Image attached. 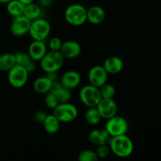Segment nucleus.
Here are the masks:
<instances>
[{"label": "nucleus", "instance_id": "nucleus-1", "mask_svg": "<svg viewBox=\"0 0 161 161\" xmlns=\"http://www.w3.org/2000/svg\"><path fill=\"white\" fill-rule=\"evenodd\" d=\"M108 146L111 152L120 158H127L134 152V143L127 134L111 137Z\"/></svg>", "mask_w": 161, "mask_h": 161}, {"label": "nucleus", "instance_id": "nucleus-2", "mask_svg": "<svg viewBox=\"0 0 161 161\" xmlns=\"http://www.w3.org/2000/svg\"><path fill=\"white\" fill-rule=\"evenodd\" d=\"M86 11L87 9L83 5L78 3L71 4L64 11V19L72 26H81L87 21Z\"/></svg>", "mask_w": 161, "mask_h": 161}, {"label": "nucleus", "instance_id": "nucleus-3", "mask_svg": "<svg viewBox=\"0 0 161 161\" xmlns=\"http://www.w3.org/2000/svg\"><path fill=\"white\" fill-rule=\"evenodd\" d=\"M64 58L60 51L47 52L43 58L39 61V65L44 72H58L63 67Z\"/></svg>", "mask_w": 161, "mask_h": 161}, {"label": "nucleus", "instance_id": "nucleus-4", "mask_svg": "<svg viewBox=\"0 0 161 161\" xmlns=\"http://www.w3.org/2000/svg\"><path fill=\"white\" fill-rule=\"evenodd\" d=\"M51 31V25L48 20L39 18L32 20L28 34L33 40L45 41Z\"/></svg>", "mask_w": 161, "mask_h": 161}, {"label": "nucleus", "instance_id": "nucleus-5", "mask_svg": "<svg viewBox=\"0 0 161 161\" xmlns=\"http://www.w3.org/2000/svg\"><path fill=\"white\" fill-rule=\"evenodd\" d=\"M80 99L86 107H96L102 99L100 90L98 87L89 84L80 89Z\"/></svg>", "mask_w": 161, "mask_h": 161}, {"label": "nucleus", "instance_id": "nucleus-6", "mask_svg": "<svg viewBox=\"0 0 161 161\" xmlns=\"http://www.w3.org/2000/svg\"><path fill=\"white\" fill-rule=\"evenodd\" d=\"M53 114L61 123H70L75 120L78 116V109L70 102L59 103L53 109Z\"/></svg>", "mask_w": 161, "mask_h": 161}, {"label": "nucleus", "instance_id": "nucleus-7", "mask_svg": "<svg viewBox=\"0 0 161 161\" xmlns=\"http://www.w3.org/2000/svg\"><path fill=\"white\" fill-rule=\"evenodd\" d=\"M28 75H29V73L25 68L18 64H15L8 72V82L11 86L20 89L26 85Z\"/></svg>", "mask_w": 161, "mask_h": 161}, {"label": "nucleus", "instance_id": "nucleus-8", "mask_svg": "<svg viewBox=\"0 0 161 161\" xmlns=\"http://www.w3.org/2000/svg\"><path fill=\"white\" fill-rule=\"evenodd\" d=\"M105 128L111 137L118 136L127 134L128 130V124L125 118L116 115L107 119Z\"/></svg>", "mask_w": 161, "mask_h": 161}, {"label": "nucleus", "instance_id": "nucleus-9", "mask_svg": "<svg viewBox=\"0 0 161 161\" xmlns=\"http://www.w3.org/2000/svg\"><path fill=\"white\" fill-rule=\"evenodd\" d=\"M108 76V72H106L103 65L93 66L89 70L87 75L90 84L98 88L107 83Z\"/></svg>", "mask_w": 161, "mask_h": 161}, {"label": "nucleus", "instance_id": "nucleus-10", "mask_svg": "<svg viewBox=\"0 0 161 161\" xmlns=\"http://www.w3.org/2000/svg\"><path fill=\"white\" fill-rule=\"evenodd\" d=\"M31 21L24 15L13 17L10 25V31L14 36L21 37L28 34Z\"/></svg>", "mask_w": 161, "mask_h": 161}, {"label": "nucleus", "instance_id": "nucleus-11", "mask_svg": "<svg viewBox=\"0 0 161 161\" xmlns=\"http://www.w3.org/2000/svg\"><path fill=\"white\" fill-rule=\"evenodd\" d=\"M96 108L103 119L107 120L117 115L118 105L113 98H102Z\"/></svg>", "mask_w": 161, "mask_h": 161}, {"label": "nucleus", "instance_id": "nucleus-12", "mask_svg": "<svg viewBox=\"0 0 161 161\" xmlns=\"http://www.w3.org/2000/svg\"><path fill=\"white\" fill-rule=\"evenodd\" d=\"M82 51L81 45L74 40H68L62 42L60 52L64 59H73L80 55Z\"/></svg>", "mask_w": 161, "mask_h": 161}, {"label": "nucleus", "instance_id": "nucleus-13", "mask_svg": "<svg viewBox=\"0 0 161 161\" xmlns=\"http://www.w3.org/2000/svg\"><path fill=\"white\" fill-rule=\"evenodd\" d=\"M81 80L82 78L80 72L75 70H69L61 75V78L59 81L64 87L72 91L78 87L81 83Z\"/></svg>", "mask_w": 161, "mask_h": 161}, {"label": "nucleus", "instance_id": "nucleus-14", "mask_svg": "<svg viewBox=\"0 0 161 161\" xmlns=\"http://www.w3.org/2000/svg\"><path fill=\"white\" fill-rule=\"evenodd\" d=\"M47 52V45L44 41L33 40L28 46V53L35 61H40Z\"/></svg>", "mask_w": 161, "mask_h": 161}, {"label": "nucleus", "instance_id": "nucleus-15", "mask_svg": "<svg viewBox=\"0 0 161 161\" xmlns=\"http://www.w3.org/2000/svg\"><path fill=\"white\" fill-rule=\"evenodd\" d=\"M49 92H51L54 94L57 98L59 101V103H65L70 102L72 98V92L71 90L64 87L59 80L53 82L51 89Z\"/></svg>", "mask_w": 161, "mask_h": 161}, {"label": "nucleus", "instance_id": "nucleus-16", "mask_svg": "<svg viewBox=\"0 0 161 161\" xmlns=\"http://www.w3.org/2000/svg\"><path fill=\"white\" fill-rule=\"evenodd\" d=\"M110 138H111V136L105 130V128L94 129V130H91L88 135L89 142L95 146L108 144Z\"/></svg>", "mask_w": 161, "mask_h": 161}, {"label": "nucleus", "instance_id": "nucleus-17", "mask_svg": "<svg viewBox=\"0 0 161 161\" xmlns=\"http://www.w3.org/2000/svg\"><path fill=\"white\" fill-rule=\"evenodd\" d=\"M124 61L117 56H110L105 60L103 67L108 75H116L122 72L124 69Z\"/></svg>", "mask_w": 161, "mask_h": 161}, {"label": "nucleus", "instance_id": "nucleus-18", "mask_svg": "<svg viewBox=\"0 0 161 161\" xmlns=\"http://www.w3.org/2000/svg\"><path fill=\"white\" fill-rule=\"evenodd\" d=\"M105 17H106L105 10L102 6H93L86 11L87 21L92 25H100L105 20Z\"/></svg>", "mask_w": 161, "mask_h": 161}, {"label": "nucleus", "instance_id": "nucleus-19", "mask_svg": "<svg viewBox=\"0 0 161 161\" xmlns=\"http://www.w3.org/2000/svg\"><path fill=\"white\" fill-rule=\"evenodd\" d=\"M53 81L47 75L39 76L33 82V90L39 94H46L51 89Z\"/></svg>", "mask_w": 161, "mask_h": 161}, {"label": "nucleus", "instance_id": "nucleus-20", "mask_svg": "<svg viewBox=\"0 0 161 161\" xmlns=\"http://www.w3.org/2000/svg\"><path fill=\"white\" fill-rule=\"evenodd\" d=\"M14 55H15L16 64H18V65L25 68L29 74L36 70V64H35L36 61L31 59L28 52L27 53L18 52Z\"/></svg>", "mask_w": 161, "mask_h": 161}, {"label": "nucleus", "instance_id": "nucleus-21", "mask_svg": "<svg viewBox=\"0 0 161 161\" xmlns=\"http://www.w3.org/2000/svg\"><path fill=\"white\" fill-rule=\"evenodd\" d=\"M44 130L47 133L53 135L58 132L61 127V122L59 119L52 113V114L47 115L45 120L42 123Z\"/></svg>", "mask_w": 161, "mask_h": 161}, {"label": "nucleus", "instance_id": "nucleus-22", "mask_svg": "<svg viewBox=\"0 0 161 161\" xmlns=\"http://www.w3.org/2000/svg\"><path fill=\"white\" fill-rule=\"evenodd\" d=\"M42 14V6H39V4L32 3L30 4L26 5L25 6L23 15L25 17L30 20L31 21L36 20V19L41 18V16Z\"/></svg>", "mask_w": 161, "mask_h": 161}, {"label": "nucleus", "instance_id": "nucleus-23", "mask_svg": "<svg viewBox=\"0 0 161 161\" xmlns=\"http://www.w3.org/2000/svg\"><path fill=\"white\" fill-rule=\"evenodd\" d=\"M16 64L15 55L11 53H4L0 55V71L9 72Z\"/></svg>", "mask_w": 161, "mask_h": 161}, {"label": "nucleus", "instance_id": "nucleus-24", "mask_svg": "<svg viewBox=\"0 0 161 161\" xmlns=\"http://www.w3.org/2000/svg\"><path fill=\"white\" fill-rule=\"evenodd\" d=\"M84 118L86 122L91 126H95L102 120V116L96 107H89L85 112Z\"/></svg>", "mask_w": 161, "mask_h": 161}, {"label": "nucleus", "instance_id": "nucleus-25", "mask_svg": "<svg viewBox=\"0 0 161 161\" xmlns=\"http://www.w3.org/2000/svg\"><path fill=\"white\" fill-rule=\"evenodd\" d=\"M25 6V5L19 0H11L10 2L6 3V10L8 14L13 17H17L23 15Z\"/></svg>", "mask_w": 161, "mask_h": 161}, {"label": "nucleus", "instance_id": "nucleus-26", "mask_svg": "<svg viewBox=\"0 0 161 161\" xmlns=\"http://www.w3.org/2000/svg\"><path fill=\"white\" fill-rule=\"evenodd\" d=\"M99 90H100L102 98H113L116 94V88L111 83H105L101 87H99Z\"/></svg>", "mask_w": 161, "mask_h": 161}, {"label": "nucleus", "instance_id": "nucleus-27", "mask_svg": "<svg viewBox=\"0 0 161 161\" xmlns=\"http://www.w3.org/2000/svg\"><path fill=\"white\" fill-rule=\"evenodd\" d=\"M78 160L80 161H96L98 160V157L95 151L85 149L79 153Z\"/></svg>", "mask_w": 161, "mask_h": 161}, {"label": "nucleus", "instance_id": "nucleus-28", "mask_svg": "<svg viewBox=\"0 0 161 161\" xmlns=\"http://www.w3.org/2000/svg\"><path fill=\"white\" fill-rule=\"evenodd\" d=\"M44 103L47 108L53 110L58 106L59 101L54 94H52L51 92H48L45 94V97H44Z\"/></svg>", "mask_w": 161, "mask_h": 161}, {"label": "nucleus", "instance_id": "nucleus-29", "mask_svg": "<svg viewBox=\"0 0 161 161\" xmlns=\"http://www.w3.org/2000/svg\"><path fill=\"white\" fill-rule=\"evenodd\" d=\"M95 152L98 159H104L109 155V153H111V149H110L108 144L102 145V146H97V149Z\"/></svg>", "mask_w": 161, "mask_h": 161}, {"label": "nucleus", "instance_id": "nucleus-30", "mask_svg": "<svg viewBox=\"0 0 161 161\" xmlns=\"http://www.w3.org/2000/svg\"><path fill=\"white\" fill-rule=\"evenodd\" d=\"M62 41L58 37H53L49 40L48 47L50 50L52 51H60L61 45H62Z\"/></svg>", "mask_w": 161, "mask_h": 161}, {"label": "nucleus", "instance_id": "nucleus-31", "mask_svg": "<svg viewBox=\"0 0 161 161\" xmlns=\"http://www.w3.org/2000/svg\"><path fill=\"white\" fill-rule=\"evenodd\" d=\"M47 116V114L45 113V112L42 111V110H39V111L36 112V113H34L33 117H34V119L36 122L39 123V124H42L43 121L45 120Z\"/></svg>", "mask_w": 161, "mask_h": 161}, {"label": "nucleus", "instance_id": "nucleus-32", "mask_svg": "<svg viewBox=\"0 0 161 161\" xmlns=\"http://www.w3.org/2000/svg\"><path fill=\"white\" fill-rule=\"evenodd\" d=\"M38 1H39V5L42 7H49L53 3V0H38Z\"/></svg>", "mask_w": 161, "mask_h": 161}, {"label": "nucleus", "instance_id": "nucleus-33", "mask_svg": "<svg viewBox=\"0 0 161 161\" xmlns=\"http://www.w3.org/2000/svg\"><path fill=\"white\" fill-rule=\"evenodd\" d=\"M47 75L52 80L53 82L57 81L58 80V72H47Z\"/></svg>", "mask_w": 161, "mask_h": 161}, {"label": "nucleus", "instance_id": "nucleus-34", "mask_svg": "<svg viewBox=\"0 0 161 161\" xmlns=\"http://www.w3.org/2000/svg\"><path fill=\"white\" fill-rule=\"evenodd\" d=\"M19 1H20V3H23V4L25 5V6H26V5L30 4V3H34L35 0H19Z\"/></svg>", "mask_w": 161, "mask_h": 161}, {"label": "nucleus", "instance_id": "nucleus-35", "mask_svg": "<svg viewBox=\"0 0 161 161\" xmlns=\"http://www.w3.org/2000/svg\"><path fill=\"white\" fill-rule=\"evenodd\" d=\"M11 0H0V3H5V4H6V3H8Z\"/></svg>", "mask_w": 161, "mask_h": 161}]
</instances>
